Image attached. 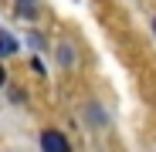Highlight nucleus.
<instances>
[{"instance_id":"f257e3e1","label":"nucleus","mask_w":156,"mask_h":152,"mask_svg":"<svg viewBox=\"0 0 156 152\" xmlns=\"http://www.w3.org/2000/svg\"><path fill=\"white\" fill-rule=\"evenodd\" d=\"M41 149H44V152H71L68 139H65L58 129H44V132H41Z\"/></svg>"},{"instance_id":"f03ea898","label":"nucleus","mask_w":156,"mask_h":152,"mask_svg":"<svg viewBox=\"0 0 156 152\" xmlns=\"http://www.w3.org/2000/svg\"><path fill=\"white\" fill-rule=\"evenodd\" d=\"M10 54H17V37L0 34V58H10Z\"/></svg>"},{"instance_id":"7ed1b4c3","label":"nucleus","mask_w":156,"mask_h":152,"mask_svg":"<svg viewBox=\"0 0 156 152\" xmlns=\"http://www.w3.org/2000/svg\"><path fill=\"white\" fill-rule=\"evenodd\" d=\"M17 14L20 17H34L37 14V0H17Z\"/></svg>"},{"instance_id":"20e7f679","label":"nucleus","mask_w":156,"mask_h":152,"mask_svg":"<svg viewBox=\"0 0 156 152\" xmlns=\"http://www.w3.org/2000/svg\"><path fill=\"white\" fill-rule=\"evenodd\" d=\"M71 61H75L71 47H68V44H61V47H58V64H71Z\"/></svg>"},{"instance_id":"39448f33","label":"nucleus","mask_w":156,"mask_h":152,"mask_svg":"<svg viewBox=\"0 0 156 152\" xmlns=\"http://www.w3.org/2000/svg\"><path fill=\"white\" fill-rule=\"evenodd\" d=\"M4 81H7V71H4V64H0V88H4Z\"/></svg>"},{"instance_id":"423d86ee","label":"nucleus","mask_w":156,"mask_h":152,"mask_svg":"<svg viewBox=\"0 0 156 152\" xmlns=\"http://www.w3.org/2000/svg\"><path fill=\"white\" fill-rule=\"evenodd\" d=\"M153 31H156V20H153Z\"/></svg>"}]
</instances>
